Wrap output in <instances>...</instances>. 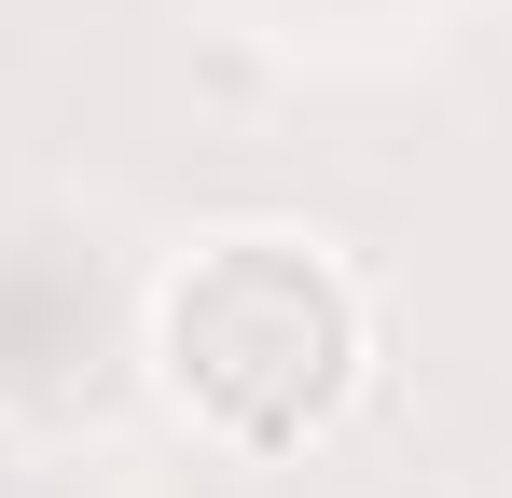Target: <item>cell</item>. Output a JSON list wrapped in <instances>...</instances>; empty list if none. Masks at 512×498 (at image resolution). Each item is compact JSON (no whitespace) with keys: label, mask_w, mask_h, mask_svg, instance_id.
Masks as SVG:
<instances>
[{"label":"cell","mask_w":512,"mask_h":498,"mask_svg":"<svg viewBox=\"0 0 512 498\" xmlns=\"http://www.w3.org/2000/svg\"><path fill=\"white\" fill-rule=\"evenodd\" d=\"M153 388L222 457H305L374 374V291L305 222H222L153 277Z\"/></svg>","instance_id":"1"},{"label":"cell","mask_w":512,"mask_h":498,"mask_svg":"<svg viewBox=\"0 0 512 498\" xmlns=\"http://www.w3.org/2000/svg\"><path fill=\"white\" fill-rule=\"evenodd\" d=\"M0 471H14V429H0Z\"/></svg>","instance_id":"2"}]
</instances>
